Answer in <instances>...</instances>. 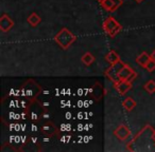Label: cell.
Returning a JSON list of instances; mask_svg holds the SVG:
<instances>
[{"mask_svg":"<svg viewBox=\"0 0 155 152\" xmlns=\"http://www.w3.org/2000/svg\"><path fill=\"white\" fill-rule=\"evenodd\" d=\"M132 88V82H127V80H120L116 84V89L119 92V94L124 95L127 91H130Z\"/></svg>","mask_w":155,"mask_h":152,"instance_id":"obj_6","label":"cell"},{"mask_svg":"<svg viewBox=\"0 0 155 152\" xmlns=\"http://www.w3.org/2000/svg\"><path fill=\"white\" fill-rule=\"evenodd\" d=\"M100 5H101V7L103 8L105 11H108V12H114L119 8L114 0H102L101 2H100Z\"/></svg>","mask_w":155,"mask_h":152,"instance_id":"obj_7","label":"cell"},{"mask_svg":"<svg viewBox=\"0 0 155 152\" xmlns=\"http://www.w3.org/2000/svg\"><path fill=\"white\" fill-rule=\"evenodd\" d=\"M122 105H123V107H124L125 110H127V111H132V110L136 107V101H134L132 97H127V98H125L124 101H123Z\"/></svg>","mask_w":155,"mask_h":152,"instance_id":"obj_11","label":"cell"},{"mask_svg":"<svg viewBox=\"0 0 155 152\" xmlns=\"http://www.w3.org/2000/svg\"><path fill=\"white\" fill-rule=\"evenodd\" d=\"M114 135L120 141H125L131 136V130L125 125H119L114 131Z\"/></svg>","mask_w":155,"mask_h":152,"instance_id":"obj_4","label":"cell"},{"mask_svg":"<svg viewBox=\"0 0 155 152\" xmlns=\"http://www.w3.org/2000/svg\"><path fill=\"white\" fill-rule=\"evenodd\" d=\"M133 73H134L133 69L130 68L127 64H124L123 68L120 70V72H119V78H120V80H127L131 77V75Z\"/></svg>","mask_w":155,"mask_h":152,"instance_id":"obj_8","label":"cell"},{"mask_svg":"<svg viewBox=\"0 0 155 152\" xmlns=\"http://www.w3.org/2000/svg\"><path fill=\"white\" fill-rule=\"evenodd\" d=\"M150 59H151V55H149L148 53L143 52V53H141L140 55L137 56V58H136V61H137L138 64H140V66L144 68Z\"/></svg>","mask_w":155,"mask_h":152,"instance_id":"obj_9","label":"cell"},{"mask_svg":"<svg viewBox=\"0 0 155 152\" xmlns=\"http://www.w3.org/2000/svg\"><path fill=\"white\" fill-rule=\"evenodd\" d=\"M14 26L13 20L11 19V17L8 15H2L0 18V30L2 32H9Z\"/></svg>","mask_w":155,"mask_h":152,"instance_id":"obj_5","label":"cell"},{"mask_svg":"<svg viewBox=\"0 0 155 152\" xmlns=\"http://www.w3.org/2000/svg\"><path fill=\"white\" fill-rule=\"evenodd\" d=\"M102 28H103V31L108 35L110 37H115L121 30H122V26L119 22L116 21L114 17H107L105 20L103 21V24H102Z\"/></svg>","mask_w":155,"mask_h":152,"instance_id":"obj_2","label":"cell"},{"mask_svg":"<svg viewBox=\"0 0 155 152\" xmlns=\"http://www.w3.org/2000/svg\"><path fill=\"white\" fill-rule=\"evenodd\" d=\"M75 39H77L75 35H73L72 33L66 28H63L62 30L55 35V37H54L55 42L64 50L68 49V48L74 42Z\"/></svg>","mask_w":155,"mask_h":152,"instance_id":"obj_1","label":"cell"},{"mask_svg":"<svg viewBox=\"0 0 155 152\" xmlns=\"http://www.w3.org/2000/svg\"><path fill=\"white\" fill-rule=\"evenodd\" d=\"M81 60H82V62L85 64V66H91V64L95 61V57H94L89 52H87V53H85L84 55L82 56Z\"/></svg>","mask_w":155,"mask_h":152,"instance_id":"obj_13","label":"cell"},{"mask_svg":"<svg viewBox=\"0 0 155 152\" xmlns=\"http://www.w3.org/2000/svg\"><path fill=\"white\" fill-rule=\"evenodd\" d=\"M144 68H146L147 70L149 71V72H153V71L155 70V60L153 59V58H151V59L149 60V62L147 64V66L144 67Z\"/></svg>","mask_w":155,"mask_h":152,"instance_id":"obj_15","label":"cell"},{"mask_svg":"<svg viewBox=\"0 0 155 152\" xmlns=\"http://www.w3.org/2000/svg\"><path fill=\"white\" fill-rule=\"evenodd\" d=\"M41 21V17H39L38 15H37L36 13H32L30 16L28 17V22L30 26H37L39 24V22Z\"/></svg>","mask_w":155,"mask_h":152,"instance_id":"obj_12","label":"cell"},{"mask_svg":"<svg viewBox=\"0 0 155 152\" xmlns=\"http://www.w3.org/2000/svg\"><path fill=\"white\" fill-rule=\"evenodd\" d=\"M136 1H137L138 3H140V2H142V1H143V0H136Z\"/></svg>","mask_w":155,"mask_h":152,"instance_id":"obj_17","label":"cell"},{"mask_svg":"<svg viewBox=\"0 0 155 152\" xmlns=\"http://www.w3.org/2000/svg\"><path fill=\"white\" fill-rule=\"evenodd\" d=\"M143 88L147 92L152 94V93L155 92V82L154 80H149V82L143 86Z\"/></svg>","mask_w":155,"mask_h":152,"instance_id":"obj_14","label":"cell"},{"mask_svg":"<svg viewBox=\"0 0 155 152\" xmlns=\"http://www.w3.org/2000/svg\"><path fill=\"white\" fill-rule=\"evenodd\" d=\"M124 64H123L121 60H119L118 62H116L115 64H110V68L107 69L105 72L106 77H108L115 85L118 82H120V78H119V72L123 68Z\"/></svg>","mask_w":155,"mask_h":152,"instance_id":"obj_3","label":"cell"},{"mask_svg":"<svg viewBox=\"0 0 155 152\" xmlns=\"http://www.w3.org/2000/svg\"><path fill=\"white\" fill-rule=\"evenodd\" d=\"M105 60L108 62V64H115L116 62H118L119 60H120V57H119V55L115 51H110L105 55Z\"/></svg>","mask_w":155,"mask_h":152,"instance_id":"obj_10","label":"cell"},{"mask_svg":"<svg viewBox=\"0 0 155 152\" xmlns=\"http://www.w3.org/2000/svg\"><path fill=\"white\" fill-rule=\"evenodd\" d=\"M97 1H99V2H101V1H102V0H97Z\"/></svg>","mask_w":155,"mask_h":152,"instance_id":"obj_18","label":"cell"},{"mask_svg":"<svg viewBox=\"0 0 155 152\" xmlns=\"http://www.w3.org/2000/svg\"><path fill=\"white\" fill-rule=\"evenodd\" d=\"M151 58H153V59L155 60V50L152 52V54H151Z\"/></svg>","mask_w":155,"mask_h":152,"instance_id":"obj_16","label":"cell"}]
</instances>
